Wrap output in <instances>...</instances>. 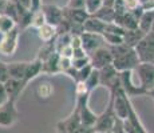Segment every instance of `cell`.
Here are the masks:
<instances>
[{
    "mask_svg": "<svg viewBox=\"0 0 154 133\" xmlns=\"http://www.w3.org/2000/svg\"><path fill=\"white\" fill-rule=\"evenodd\" d=\"M94 133H112V132H94Z\"/></svg>",
    "mask_w": 154,
    "mask_h": 133,
    "instance_id": "ee69618b",
    "label": "cell"
},
{
    "mask_svg": "<svg viewBox=\"0 0 154 133\" xmlns=\"http://www.w3.org/2000/svg\"><path fill=\"white\" fill-rule=\"evenodd\" d=\"M109 48L112 53V65L118 72L134 71L141 63L135 49L126 45L125 43L119 45H109Z\"/></svg>",
    "mask_w": 154,
    "mask_h": 133,
    "instance_id": "6da1fadb",
    "label": "cell"
},
{
    "mask_svg": "<svg viewBox=\"0 0 154 133\" xmlns=\"http://www.w3.org/2000/svg\"><path fill=\"white\" fill-rule=\"evenodd\" d=\"M93 71H94V67L91 65V64H88V65L78 69V80H76V82H85L86 80L88 79V76L91 75Z\"/></svg>",
    "mask_w": 154,
    "mask_h": 133,
    "instance_id": "f1b7e54d",
    "label": "cell"
},
{
    "mask_svg": "<svg viewBox=\"0 0 154 133\" xmlns=\"http://www.w3.org/2000/svg\"><path fill=\"white\" fill-rule=\"evenodd\" d=\"M142 7H143L146 11H153L154 10V0H147Z\"/></svg>",
    "mask_w": 154,
    "mask_h": 133,
    "instance_id": "74e56055",
    "label": "cell"
},
{
    "mask_svg": "<svg viewBox=\"0 0 154 133\" xmlns=\"http://www.w3.org/2000/svg\"><path fill=\"white\" fill-rule=\"evenodd\" d=\"M63 15L64 19L69 20L70 23L74 24H81L83 25L85 22L90 17V13L86 11V8H63Z\"/></svg>",
    "mask_w": 154,
    "mask_h": 133,
    "instance_id": "9a60e30c",
    "label": "cell"
},
{
    "mask_svg": "<svg viewBox=\"0 0 154 133\" xmlns=\"http://www.w3.org/2000/svg\"><path fill=\"white\" fill-rule=\"evenodd\" d=\"M138 57L141 63H153L154 64V29L145 35V37L135 47Z\"/></svg>",
    "mask_w": 154,
    "mask_h": 133,
    "instance_id": "3957f363",
    "label": "cell"
},
{
    "mask_svg": "<svg viewBox=\"0 0 154 133\" xmlns=\"http://www.w3.org/2000/svg\"><path fill=\"white\" fill-rule=\"evenodd\" d=\"M121 1L125 4V7L127 8V11H133L135 8L141 7V0H121Z\"/></svg>",
    "mask_w": 154,
    "mask_h": 133,
    "instance_id": "836d02e7",
    "label": "cell"
},
{
    "mask_svg": "<svg viewBox=\"0 0 154 133\" xmlns=\"http://www.w3.org/2000/svg\"><path fill=\"white\" fill-rule=\"evenodd\" d=\"M91 65L95 69H102L109 64H112V53L109 45H103L90 53Z\"/></svg>",
    "mask_w": 154,
    "mask_h": 133,
    "instance_id": "9c48e42d",
    "label": "cell"
},
{
    "mask_svg": "<svg viewBox=\"0 0 154 133\" xmlns=\"http://www.w3.org/2000/svg\"><path fill=\"white\" fill-rule=\"evenodd\" d=\"M81 114L76 108H74V111L71 112V114L66 119L60 120L56 124V131L58 133H74L76 128L81 125Z\"/></svg>",
    "mask_w": 154,
    "mask_h": 133,
    "instance_id": "8fae6325",
    "label": "cell"
},
{
    "mask_svg": "<svg viewBox=\"0 0 154 133\" xmlns=\"http://www.w3.org/2000/svg\"><path fill=\"white\" fill-rule=\"evenodd\" d=\"M85 84H86V88L88 89V92H93L97 87H99L100 85L99 69H95V68H94V71L91 72V75L88 76V79L85 81Z\"/></svg>",
    "mask_w": 154,
    "mask_h": 133,
    "instance_id": "484cf974",
    "label": "cell"
},
{
    "mask_svg": "<svg viewBox=\"0 0 154 133\" xmlns=\"http://www.w3.org/2000/svg\"><path fill=\"white\" fill-rule=\"evenodd\" d=\"M38 36L39 39L43 41V43H48V41H52L56 39L58 36V29H56L55 25H51L48 23H46L44 25H42L39 29H38Z\"/></svg>",
    "mask_w": 154,
    "mask_h": 133,
    "instance_id": "44dd1931",
    "label": "cell"
},
{
    "mask_svg": "<svg viewBox=\"0 0 154 133\" xmlns=\"http://www.w3.org/2000/svg\"><path fill=\"white\" fill-rule=\"evenodd\" d=\"M8 100H10V97H8V93H7V91H5L4 82H0V106L3 104H5Z\"/></svg>",
    "mask_w": 154,
    "mask_h": 133,
    "instance_id": "e575fe53",
    "label": "cell"
},
{
    "mask_svg": "<svg viewBox=\"0 0 154 133\" xmlns=\"http://www.w3.org/2000/svg\"><path fill=\"white\" fill-rule=\"evenodd\" d=\"M147 96H150L153 99V101H154V89H152V91H149V93H147Z\"/></svg>",
    "mask_w": 154,
    "mask_h": 133,
    "instance_id": "b9f144b4",
    "label": "cell"
},
{
    "mask_svg": "<svg viewBox=\"0 0 154 133\" xmlns=\"http://www.w3.org/2000/svg\"><path fill=\"white\" fill-rule=\"evenodd\" d=\"M93 16L98 17V19H100L102 22H105V23H112L115 20V16H117V13H115L114 7L103 4L95 13H93Z\"/></svg>",
    "mask_w": 154,
    "mask_h": 133,
    "instance_id": "603a6c76",
    "label": "cell"
},
{
    "mask_svg": "<svg viewBox=\"0 0 154 133\" xmlns=\"http://www.w3.org/2000/svg\"><path fill=\"white\" fill-rule=\"evenodd\" d=\"M19 120V111L16 108V101L8 100L5 104L0 106V126L11 128Z\"/></svg>",
    "mask_w": 154,
    "mask_h": 133,
    "instance_id": "8992f818",
    "label": "cell"
},
{
    "mask_svg": "<svg viewBox=\"0 0 154 133\" xmlns=\"http://www.w3.org/2000/svg\"><path fill=\"white\" fill-rule=\"evenodd\" d=\"M5 4H7V0H0V13H3L5 8Z\"/></svg>",
    "mask_w": 154,
    "mask_h": 133,
    "instance_id": "ab89813d",
    "label": "cell"
},
{
    "mask_svg": "<svg viewBox=\"0 0 154 133\" xmlns=\"http://www.w3.org/2000/svg\"><path fill=\"white\" fill-rule=\"evenodd\" d=\"M42 11L44 13V17H46V23L51 25L58 27L60 24V22L64 19L63 15V8L58 7V5L54 4H43L42 5Z\"/></svg>",
    "mask_w": 154,
    "mask_h": 133,
    "instance_id": "4fadbf2b",
    "label": "cell"
},
{
    "mask_svg": "<svg viewBox=\"0 0 154 133\" xmlns=\"http://www.w3.org/2000/svg\"><path fill=\"white\" fill-rule=\"evenodd\" d=\"M103 5V0H86V11L90 15L95 13Z\"/></svg>",
    "mask_w": 154,
    "mask_h": 133,
    "instance_id": "f546056e",
    "label": "cell"
},
{
    "mask_svg": "<svg viewBox=\"0 0 154 133\" xmlns=\"http://www.w3.org/2000/svg\"><path fill=\"white\" fill-rule=\"evenodd\" d=\"M133 73L134 71H125V72H119V80H121V87L125 91V93L129 97L135 96H147V91L143 89L138 82L133 81Z\"/></svg>",
    "mask_w": 154,
    "mask_h": 133,
    "instance_id": "277c9868",
    "label": "cell"
},
{
    "mask_svg": "<svg viewBox=\"0 0 154 133\" xmlns=\"http://www.w3.org/2000/svg\"><path fill=\"white\" fill-rule=\"evenodd\" d=\"M145 32L140 28H135V29H127L125 31V35H123V43L126 45L131 47V48H135L137 44L145 37Z\"/></svg>",
    "mask_w": 154,
    "mask_h": 133,
    "instance_id": "d6986e66",
    "label": "cell"
},
{
    "mask_svg": "<svg viewBox=\"0 0 154 133\" xmlns=\"http://www.w3.org/2000/svg\"><path fill=\"white\" fill-rule=\"evenodd\" d=\"M91 92H78L76 93V103L75 108L79 111L81 114V123L87 126H94L98 120V114H95L91 108L88 106V100H90Z\"/></svg>",
    "mask_w": 154,
    "mask_h": 133,
    "instance_id": "7a4b0ae2",
    "label": "cell"
},
{
    "mask_svg": "<svg viewBox=\"0 0 154 133\" xmlns=\"http://www.w3.org/2000/svg\"><path fill=\"white\" fill-rule=\"evenodd\" d=\"M16 1L20 3L23 7H26V8H28V10H31V0H16Z\"/></svg>",
    "mask_w": 154,
    "mask_h": 133,
    "instance_id": "f35d334b",
    "label": "cell"
},
{
    "mask_svg": "<svg viewBox=\"0 0 154 133\" xmlns=\"http://www.w3.org/2000/svg\"><path fill=\"white\" fill-rule=\"evenodd\" d=\"M46 24V17H44V13L40 8L39 11H35L34 15H32V22H31V27L39 29L42 25Z\"/></svg>",
    "mask_w": 154,
    "mask_h": 133,
    "instance_id": "83f0119b",
    "label": "cell"
},
{
    "mask_svg": "<svg viewBox=\"0 0 154 133\" xmlns=\"http://www.w3.org/2000/svg\"><path fill=\"white\" fill-rule=\"evenodd\" d=\"M10 79V72H8V64L0 60V82H5Z\"/></svg>",
    "mask_w": 154,
    "mask_h": 133,
    "instance_id": "1f68e13d",
    "label": "cell"
},
{
    "mask_svg": "<svg viewBox=\"0 0 154 133\" xmlns=\"http://www.w3.org/2000/svg\"><path fill=\"white\" fill-rule=\"evenodd\" d=\"M138 27L140 29L145 32V33H149L154 27V10L153 11H146L145 10L143 15L141 16L140 22H138Z\"/></svg>",
    "mask_w": 154,
    "mask_h": 133,
    "instance_id": "cb8c5ba5",
    "label": "cell"
},
{
    "mask_svg": "<svg viewBox=\"0 0 154 133\" xmlns=\"http://www.w3.org/2000/svg\"><path fill=\"white\" fill-rule=\"evenodd\" d=\"M59 60H60V55H59L58 52H54L50 57L43 60V73H47V75H56V73L60 72Z\"/></svg>",
    "mask_w": 154,
    "mask_h": 133,
    "instance_id": "ac0fdd59",
    "label": "cell"
},
{
    "mask_svg": "<svg viewBox=\"0 0 154 133\" xmlns=\"http://www.w3.org/2000/svg\"><path fill=\"white\" fill-rule=\"evenodd\" d=\"M16 27H17V23L15 22L12 17L8 16V15L0 13V33L4 35V33H7V32L12 31Z\"/></svg>",
    "mask_w": 154,
    "mask_h": 133,
    "instance_id": "d4e9b609",
    "label": "cell"
},
{
    "mask_svg": "<svg viewBox=\"0 0 154 133\" xmlns=\"http://www.w3.org/2000/svg\"><path fill=\"white\" fill-rule=\"evenodd\" d=\"M103 39H105L107 45H119V44H123V36L122 35L111 33V32H105V33H103Z\"/></svg>",
    "mask_w": 154,
    "mask_h": 133,
    "instance_id": "4316f807",
    "label": "cell"
},
{
    "mask_svg": "<svg viewBox=\"0 0 154 133\" xmlns=\"http://www.w3.org/2000/svg\"><path fill=\"white\" fill-rule=\"evenodd\" d=\"M19 36H20L19 27L14 28L12 31L7 32V33L2 35V39H0V55L12 56L16 52L17 45H19Z\"/></svg>",
    "mask_w": 154,
    "mask_h": 133,
    "instance_id": "52a82bcc",
    "label": "cell"
},
{
    "mask_svg": "<svg viewBox=\"0 0 154 133\" xmlns=\"http://www.w3.org/2000/svg\"><path fill=\"white\" fill-rule=\"evenodd\" d=\"M111 132L112 133H127L123 120H121V119H118V117H117V120H115V124H114V126H112V131Z\"/></svg>",
    "mask_w": 154,
    "mask_h": 133,
    "instance_id": "d6a6232c",
    "label": "cell"
},
{
    "mask_svg": "<svg viewBox=\"0 0 154 133\" xmlns=\"http://www.w3.org/2000/svg\"><path fill=\"white\" fill-rule=\"evenodd\" d=\"M114 3H115V0H103V4H106V5H114Z\"/></svg>",
    "mask_w": 154,
    "mask_h": 133,
    "instance_id": "60d3db41",
    "label": "cell"
},
{
    "mask_svg": "<svg viewBox=\"0 0 154 133\" xmlns=\"http://www.w3.org/2000/svg\"><path fill=\"white\" fill-rule=\"evenodd\" d=\"M106 27H107V23L102 22L98 17L90 15L87 20L83 24V31L85 32H90V33H98V35H103L106 32Z\"/></svg>",
    "mask_w": 154,
    "mask_h": 133,
    "instance_id": "2e32d148",
    "label": "cell"
},
{
    "mask_svg": "<svg viewBox=\"0 0 154 133\" xmlns=\"http://www.w3.org/2000/svg\"><path fill=\"white\" fill-rule=\"evenodd\" d=\"M114 23H117L118 25H121L123 29H135V28H140L138 27V19H135V16L133 15L130 11L123 13H118L115 16Z\"/></svg>",
    "mask_w": 154,
    "mask_h": 133,
    "instance_id": "e0dca14e",
    "label": "cell"
},
{
    "mask_svg": "<svg viewBox=\"0 0 154 133\" xmlns=\"http://www.w3.org/2000/svg\"><path fill=\"white\" fill-rule=\"evenodd\" d=\"M146 1H147V0H141V4H142V5H143V4H145V3H146Z\"/></svg>",
    "mask_w": 154,
    "mask_h": 133,
    "instance_id": "7bdbcfd3",
    "label": "cell"
},
{
    "mask_svg": "<svg viewBox=\"0 0 154 133\" xmlns=\"http://www.w3.org/2000/svg\"><path fill=\"white\" fill-rule=\"evenodd\" d=\"M4 87H5V91H7L10 100L17 101V99H19L20 94H22L23 91H24V88L27 87V82H26L24 80L10 77L4 82Z\"/></svg>",
    "mask_w": 154,
    "mask_h": 133,
    "instance_id": "5bb4252c",
    "label": "cell"
},
{
    "mask_svg": "<svg viewBox=\"0 0 154 133\" xmlns=\"http://www.w3.org/2000/svg\"><path fill=\"white\" fill-rule=\"evenodd\" d=\"M40 73H43V61L36 57L34 61L28 63L27 73H26V79H24L26 82L28 84L31 80H34L38 75H40Z\"/></svg>",
    "mask_w": 154,
    "mask_h": 133,
    "instance_id": "7402d4cb",
    "label": "cell"
},
{
    "mask_svg": "<svg viewBox=\"0 0 154 133\" xmlns=\"http://www.w3.org/2000/svg\"><path fill=\"white\" fill-rule=\"evenodd\" d=\"M69 8H86V0H69Z\"/></svg>",
    "mask_w": 154,
    "mask_h": 133,
    "instance_id": "d590c367",
    "label": "cell"
},
{
    "mask_svg": "<svg viewBox=\"0 0 154 133\" xmlns=\"http://www.w3.org/2000/svg\"><path fill=\"white\" fill-rule=\"evenodd\" d=\"M115 120H117V114L114 112V104L110 97V101H109L106 109L100 114H98V120L94 125V129L95 132H111Z\"/></svg>",
    "mask_w": 154,
    "mask_h": 133,
    "instance_id": "5b68a950",
    "label": "cell"
},
{
    "mask_svg": "<svg viewBox=\"0 0 154 133\" xmlns=\"http://www.w3.org/2000/svg\"><path fill=\"white\" fill-rule=\"evenodd\" d=\"M138 76V84L143 89L149 91L154 89V64L153 63H140L134 69Z\"/></svg>",
    "mask_w": 154,
    "mask_h": 133,
    "instance_id": "ba28073f",
    "label": "cell"
},
{
    "mask_svg": "<svg viewBox=\"0 0 154 133\" xmlns=\"http://www.w3.org/2000/svg\"><path fill=\"white\" fill-rule=\"evenodd\" d=\"M72 60V67L76 68V69H81L88 64H91V60H90V55L86 56V57H81V59H71Z\"/></svg>",
    "mask_w": 154,
    "mask_h": 133,
    "instance_id": "4dcf8cb0",
    "label": "cell"
},
{
    "mask_svg": "<svg viewBox=\"0 0 154 133\" xmlns=\"http://www.w3.org/2000/svg\"><path fill=\"white\" fill-rule=\"evenodd\" d=\"M94 132H95L94 126H87V125H83V124H81V125L74 131V133H94Z\"/></svg>",
    "mask_w": 154,
    "mask_h": 133,
    "instance_id": "8d00e7d4",
    "label": "cell"
},
{
    "mask_svg": "<svg viewBox=\"0 0 154 133\" xmlns=\"http://www.w3.org/2000/svg\"><path fill=\"white\" fill-rule=\"evenodd\" d=\"M28 63L26 61H16V63H10L8 64V72H10V77L12 79H19L24 80L26 73H27ZM26 81V80H24Z\"/></svg>",
    "mask_w": 154,
    "mask_h": 133,
    "instance_id": "ffe728a7",
    "label": "cell"
},
{
    "mask_svg": "<svg viewBox=\"0 0 154 133\" xmlns=\"http://www.w3.org/2000/svg\"><path fill=\"white\" fill-rule=\"evenodd\" d=\"M81 37H82V47H83V49L88 55H90L91 52H94L95 49L100 48V47L107 45L105 39H103V35L83 32V33L81 35Z\"/></svg>",
    "mask_w": 154,
    "mask_h": 133,
    "instance_id": "7c38bea8",
    "label": "cell"
},
{
    "mask_svg": "<svg viewBox=\"0 0 154 133\" xmlns=\"http://www.w3.org/2000/svg\"><path fill=\"white\" fill-rule=\"evenodd\" d=\"M99 75H100V85L106 87L109 91H111L112 88H115L117 85L121 84L119 72L115 69V67L112 64H109L105 68L99 69Z\"/></svg>",
    "mask_w": 154,
    "mask_h": 133,
    "instance_id": "30bf717a",
    "label": "cell"
}]
</instances>
